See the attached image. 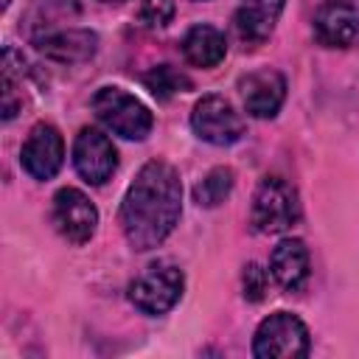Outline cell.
Returning <instances> with one entry per match:
<instances>
[{
	"label": "cell",
	"mask_w": 359,
	"mask_h": 359,
	"mask_svg": "<svg viewBox=\"0 0 359 359\" xmlns=\"http://www.w3.org/2000/svg\"><path fill=\"white\" fill-rule=\"evenodd\" d=\"M309 272H311V258L303 238H283L275 244L269 255V275L283 292L303 289V283L309 280Z\"/></svg>",
	"instance_id": "5bb4252c"
},
{
	"label": "cell",
	"mask_w": 359,
	"mask_h": 359,
	"mask_svg": "<svg viewBox=\"0 0 359 359\" xmlns=\"http://www.w3.org/2000/svg\"><path fill=\"white\" fill-rule=\"evenodd\" d=\"M283 6H286V0H241L238 8L233 11L236 36L250 48L264 45L275 31V25L283 14Z\"/></svg>",
	"instance_id": "4fadbf2b"
},
{
	"label": "cell",
	"mask_w": 359,
	"mask_h": 359,
	"mask_svg": "<svg viewBox=\"0 0 359 359\" xmlns=\"http://www.w3.org/2000/svg\"><path fill=\"white\" fill-rule=\"evenodd\" d=\"M36 50L53 62L62 65H79L95 56L98 50V36L90 28H50L42 31L31 39Z\"/></svg>",
	"instance_id": "7c38bea8"
},
{
	"label": "cell",
	"mask_w": 359,
	"mask_h": 359,
	"mask_svg": "<svg viewBox=\"0 0 359 359\" xmlns=\"http://www.w3.org/2000/svg\"><path fill=\"white\" fill-rule=\"evenodd\" d=\"M241 289H244V297L258 303L266 297V289H269V275L261 264H247L244 272H241Z\"/></svg>",
	"instance_id": "d6986e66"
},
{
	"label": "cell",
	"mask_w": 359,
	"mask_h": 359,
	"mask_svg": "<svg viewBox=\"0 0 359 359\" xmlns=\"http://www.w3.org/2000/svg\"><path fill=\"white\" fill-rule=\"evenodd\" d=\"M311 337L306 323L292 311H272L252 337V356L258 359H300L309 356Z\"/></svg>",
	"instance_id": "5b68a950"
},
{
	"label": "cell",
	"mask_w": 359,
	"mask_h": 359,
	"mask_svg": "<svg viewBox=\"0 0 359 359\" xmlns=\"http://www.w3.org/2000/svg\"><path fill=\"white\" fill-rule=\"evenodd\" d=\"M174 11H177L174 0H143L137 8V20L146 28H163L174 20Z\"/></svg>",
	"instance_id": "ac0fdd59"
},
{
	"label": "cell",
	"mask_w": 359,
	"mask_h": 359,
	"mask_svg": "<svg viewBox=\"0 0 359 359\" xmlns=\"http://www.w3.org/2000/svg\"><path fill=\"white\" fill-rule=\"evenodd\" d=\"M73 168L84 182L104 185L118 168V151L112 140L95 126L79 129L73 140Z\"/></svg>",
	"instance_id": "ba28073f"
},
{
	"label": "cell",
	"mask_w": 359,
	"mask_h": 359,
	"mask_svg": "<svg viewBox=\"0 0 359 359\" xmlns=\"http://www.w3.org/2000/svg\"><path fill=\"white\" fill-rule=\"evenodd\" d=\"M182 289H185L182 269L168 261H157V264H149L140 275H135L126 294L137 311L149 317H160L180 303Z\"/></svg>",
	"instance_id": "277c9868"
},
{
	"label": "cell",
	"mask_w": 359,
	"mask_h": 359,
	"mask_svg": "<svg viewBox=\"0 0 359 359\" xmlns=\"http://www.w3.org/2000/svg\"><path fill=\"white\" fill-rule=\"evenodd\" d=\"M101 3H123V0H101Z\"/></svg>",
	"instance_id": "ffe728a7"
},
{
	"label": "cell",
	"mask_w": 359,
	"mask_h": 359,
	"mask_svg": "<svg viewBox=\"0 0 359 359\" xmlns=\"http://www.w3.org/2000/svg\"><path fill=\"white\" fill-rule=\"evenodd\" d=\"M238 95L252 118H275L286 101V79L275 67H258L238 79Z\"/></svg>",
	"instance_id": "9c48e42d"
},
{
	"label": "cell",
	"mask_w": 359,
	"mask_h": 359,
	"mask_svg": "<svg viewBox=\"0 0 359 359\" xmlns=\"http://www.w3.org/2000/svg\"><path fill=\"white\" fill-rule=\"evenodd\" d=\"M233 185H236L233 168H227V165L210 168V171L205 174V180L196 182V188H194V202H196L199 208H216V205H222V202L230 196Z\"/></svg>",
	"instance_id": "2e32d148"
},
{
	"label": "cell",
	"mask_w": 359,
	"mask_h": 359,
	"mask_svg": "<svg viewBox=\"0 0 359 359\" xmlns=\"http://www.w3.org/2000/svg\"><path fill=\"white\" fill-rule=\"evenodd\" d=\"M143 84L160 101H165V98H171L177 93H188L191 90V79L182 70H177L174 65H157V67H151L149 73H143Z\"/></svg>",
	"instance_id": "e0dca14e"
},
{
	"label": "cell",
	"mask_w": 359,
	"mask_h": 359,
	"mask_svg": "<svg viewBox=\"0 0 359 359\" xmlns=\"http://www.w3.org/2000/svg\"><path fill=\"white\" fill-rule=\"evenodd\" d=\"M191 129L199 140L230 146L244 137V118L224 95H202L191 112Z\"/></svg>",
	"instance_id": "8992f818"
},
{
	"label": "cell",
	"mask_w": 359,
	"mask_h": 359,
	"mask_svg": "<svg viewBox=\"0 0 359 359\" xmlns=\"http://www.w3.org/2000/svg\"><path fill=\"white\" fill-rule=\"evenodd\" d=\"M314 36L325 48H351L359 36V8L351 0H323L311 20Z\"/></svg>",
	"instance_id": "8fae6325"
},
{
	"label": "cell",
	"mask_w": 359,
	"mask_h": 359,
	"mask_svg": "<svg viewBox=\"0 0 359 359\" xmlns=\"http://www.w3.org/2000/svg\"><path fill=\"white\" fill-rule=\"evenodd\" d=\"M182 213V182L171 163L149 160L129 182L121 202V227L126 241L146 252L160 247Z\"/></svg>",
	"instance_id": "6da1fadb"
},
{
	"label": "cell",
	"mask_w": 359,
	"mask_h": 359,
	"mask_svg": "<svg viewBox=\"0 0 359 359\" xmlns=\"http://www.w3.org/2000/svg\"><path fill=\"white\" fill-rule=\"evenodd\" d=\"M20 163L34 180H53L65 163V140L53 123H36L22 149H20Z\"/></svg>",
	"instance_id": "30bf717a"
},
{
	"label": "cell",
	"mask_w": 359,
	"mask_h": 359,
	"mask_svg": "<svg viewBox=\"0 0 359 359\" xmlns=\"http://www.w3.org/2000/svg\"><path fill=\"white\" fill-rule=\"evenodd\" d=\"M196 3H199V0H196Z\"/></svg>",
	"instance_id": "44dd1931"
},
{
	"label": "cell",
	"mask_w": 359,
	"mask_h": 359,
	"mask_svg": "<svg viewBox=\"0 0 359 359\" xmlns=\"http://www.w3.org/2000/svg\"><path fill=\"white\" fill-rule=\"evenodd\" d=\"M182 56L194 67H216L227 56V39L216 25H191L182 36Z\"/></svg>",
	"instance_id": "9a60e30c"
},
{
	"label": "cell",
	"mask_w": 359,
	"mask_h": 359,
	"mask_svg": "<svg viewBox=\"0 0 359 359\" xmlns=\"http://www.w3.org/2000/svg\"><path fill=\"white\" fill-rule=\"evenodd\" d=\"M50 219H53L56 233L65 241L76 244V247L87 244L95 236V227H98V210H95V205L90 202V196L84 191L70 188V185H65V188H59L53 194Z\"/></svg>",
	"instance_id": "52a82bcc"
},
{
	"label": "cell",
	"mask_w": 359,
	"mask_h": 359,
	"mask_svg": "<svg viewBox=\"0 0 359 359\" xmlns=\"http://www.w3.org/2000/svg\"><path fill=\"white\" fill-rule=\"evenodd\" d=\"M93 112L109 132H115L126 140H143L154 126V115L149 112V107L115 84L95 90Z\"/></svg>",
	"instance_id": "3957f363"
},
{
	"label": "cell",
	"mask_w": 359,
	"mask_h": 359,
	"mask_svg": "<svg viewBox=\"0 0 359 359\" xmlns=\"http://www.w3.org/2000/svg\"><path fill=\"white\" fill-rule=\"evenodd\" d=\"M250 222L258 233L275 236V233H286L289 227H294L300 222V196L297 188L280 177V174H269L258 182L255 194H252V208H250Z\"/></svg>",
	"instance_id": "7a4b0ae2"
}]
</instances>
